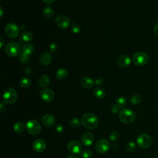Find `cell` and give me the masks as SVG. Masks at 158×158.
Masks as SVG:
<instances>
[{
    "label": "cell",
    "mask_w": 158,
    "mask_h": 158,
    "mask_svg": "<svg viewBox=\"0 0 158 158\" xmlns=\"http://www.w3.org/2000/svg\"><path fill=\"white\" fill-rule=\"evenodd\" d=\"M81 124L87 129L93 130L98 127L99 121L95 114L93 113H85L81 118Z\"/></svg>",
    "instance_id": "1"
},
{
    "label": "cell",
    "mask_w": 158,
    "mask_h": 158,
    "mask_svg": "<svg viewBox=\"0 0 158 158\" xmlns=\"http://www.w3.org/2000/svg\"><path fill=\"white\" fill-rule=\"evenodd\" d=\"M119 118L124 124H131L135 120L136 114L130 109H123L119 113Z\"/></svg>",
    "instance_id": "2"
},
{
    "label": "cell",
    "mask_w": 158,
    "mask_h": 158,
    "mask_svg": "<svg viewBox=\"0 0 158 158\" xmlns=\"http://www.w3.org/2000/svg\"><path fill=\"white\" fill-rule=\"evenodd\" d=\"M3 101L8 104L15 103L17 99V93L16 90L11 87L6 88L3 93Z\"/></svg>",
    "instance_id": "3"
},
{
    "label": "cell",
    "mask_w": 158,
    "mask_h": 158,
    "mask_svg": "<svg viewBox=\"0 0 158 158\" xmlns=\"http://www.w3.org/2000/svg\"><path fill=\"white\" fill-rule=\"evenodd\" d=\"M6 53L10 57H16L21 52V49L19 44L15 42H10L5 47Z\"/></svg>",
    "instance_id": "4"
},
{
    "label": "cell",
    "mask_w": 158,
    "mask_h": 158,
    "mask_svg": "<svg viewBox=\"0 0 158 158\" xmlns=\"http://www.w3.org/2000/svg\"><path fill=\"white\" fill-rule=\"evenodd\" d=\"M132 60L135 65L143 66L148 63L149 57L144 52H137L133 55Z\"/></svg>",
    "instance_id": "5"
},
{
    "label": "cell",
    "mask_w": 158,
    "mask_h": 158,
    "mask_svg": "<svg viewBox=\"0 0 158 158\" xmlns=\"http://www.w3.org/2000/svg\"><path fill=\"white\" fill-rule=\"evenodd\" d=\"M25 127L29 133L32 135H38L41 130V127L39 122L33 119L28 121L26 124Z\"/></svg>",
    "instance_id": "6"
},
{
    "label": "cell",
    "mask_w": 158,
    "mask_h": 158,
    "mask_svg": "<svg viewBox=\"0 0 158 158\" xmlns=\"http://www.w3.org/2000/svg\"><path fill=\"white\" fill-rule=\"evenodd\" d=\"M6 36L10 38H15L18 37L20 33L19 28L13 23H9L6 25L5 29Z\"/></svg>",
    "instance_id": "7"
},
{
    "label": "cell",
    "mask_w": 158,
    "mask_h": 158,
    "mask_svg": "<svg viewBox=\"0 0 158 158\" xmlns=\"http://www.w3.org/2000/svg\"><path fill=\"white\" fill-rule=\"evenodd\" d=\"M138 145L141 148H148L152 144V138L148 134L143 133L139 135L137 139Z\"/></svg>",
    "instance_id": "8"
},
{
    "label": "cell",
    "mask_w": 158,
    "mask_h": 158,
    "mask_svg": "<svg viewBox=\"0 0 158 158\" xmlns=\"http://www.w3.org/2000/svg\"><path fill=\"white\" fill-rule=\"evenodd\" d=\"M110 148V142L106 139H101L99 140L95 146L96 150L100 154L106 153Z\"/></svg>",
    "instance_id": "9"
},
{
    "label": "cell",
    "mask_w": 158,
    "mask_h": 158,
    "mask_svg": "<svg viewBox=\"0 0 158 158\" xmlns=\"http://www.w3.org/2000/svg\"><path fill=\"white\" fill-rule=\"evenodd\" d=\"M67 148L69 152L74 154H79L82 150L81 143L76 140H72L69 142Z\"/></svg>",
    "instance_id": "10"
},
{
    "label": "cell",
    "mask_w": 158,
    "mask_h": 158,
    "mask_svg": "<svg viewBox=\"0 0 158 158\" xmlns=\"http://www.w3.org/2000/svg\"><path fill=\"white\" fill-rule=\"evenodd\" d=\"M55 93L50 88H45L41 92V99L47 102H52L55 99Z\"/></svg>",
    "instance_id": "11"
},
{
    "label": "cell",
    "mask_w": 158,
    "mask_h": 158,
    "mask_svg": "<svg viewBox=\"0 0 158 158\" xmlns=\"http://www.w3.org/2000/svg\"><path fill=\"white\" fill-rule=\"evenodd\" d=\"M56 22L58 26L61 29H67L71 22L70 19L65 15H60L56 19Z\"/></svg>",
    "instance_id": "12"
},
{
    "label": "cell",
    "mask_w": 158,
    "mask_h": 158,
    "mask_svg": "<svg viewBox=\"0 0 158 158\" xmlns=\"http://www.w3.org/2000/svg\"><path fill=\"white\" fill-rule=\"evenodd\" d=\"M41 123L47 127H51L56 123L55 117L50 114H44L41 118Z\"/></svg>",
    "instance_id": "13"
},
{
    "label": "cell",
    "mask_w": 158,
    "mask_h": 158,
    "mask_svg": "<svg viewBox=\"0 0 158 158\" xmlns=\"http://www.w3.org/2000/svg\"><path fill=\"white\" fill-rule=\"evenodd\" d=\"M46 142L43 139H36L33 143V148L37 152H41L46 149Z\"/></svg>",
    "instance_id": "14"
},
{
    "label": "cell",
    "mask_w": 158,
    "mask_h": 158,
    "mask_svg": "<svg viewBox=\"0 0 158 158\" xmlns=\"http://www.w3.org/2000/svg\"><path fill=\"white\" fill-rule=\"evenodd\" d=\"M81 140L85 146H91L94 141V136L91 132H87L83 134Z\"/></svg>",
    "instance_id": "15"
},
{
    "label": "cell",
    "mask_w": 158,
    "mask_h": 158,
    "mask_svg": "<svg viewBox=\"0 0 158 158\" xmlns=\"http://www.w3.org/2000/svg\"><path fill=\"white\" fill-rule=\"evenodd\" d=\"M39 61L42 65L48 66L51 63L52 61L51 55L48 52H44L40 55Z\"/></svg>",
    "instance_id": "16"
},
{
    "label": "cell",
    "mask_w": 158,
    "mask_h": 158,
    "mask_svg": "<svg viewBox=\"0 0 158 158\" xmlns=\"http://www.w3.org/2000/svg\"><path fill=\"white\" fill-rule=\"evenodd\" d=\"M118 64L121 67H126L131 63V59L127 55H123L120 56L117 61Z\"/></svg>",
    "instance_id": "17"
},
{
    "label": "cell",
    "mask_w": 158,
    "mask_h": 158,
    "mask_svg": "<svg viewBox=\"0 0 158 158\" xmlns=\"http://www.w3.org/2000/svg\"><path fill=\"white\" fill-rule=\"evenodd\" d=\"M81 85L86 89H91L94 86V81L88 77H84L81 80Z\"/></svg>",
    "instance_id": "18"
},
{
    "label": "cell",
    "mask_w": 158,
    "mask_h": 158,
    "mask_svg": "<svg viewBox=\"0 0 158 158\" xmlns=\"http://www.w3.org/2000/svg\"><path fill=\"white\" fill-rule=\"evenodd\" d=\"M49 83L50 79L47 75H43L38 79V85L42 88L47 87Z\"/></svg>",
    "instance_id": "19"
},
{
    "label": "cell",
    "mask_w": 158,
    "mask_h": 158,
    "mask_svg": "<svg viewBox=\"0 0 158 158\" xmlns=\"http://www.w3.org/2000/svg\"><path fill=\"white\" fill-rule=\"evenodd\" d=\"M43 14L46 19H51L54 15V10L49 6H46L43 10Z\"/></svg>",
    "instance_id": "20"
},
{
    "label": "cell",
    "mask_w": 158,
    "mask_h": 158,
    "mask_svg": "<svg viewBox=\"0 0 158 158\" xmlns=\"http://www.w3.org/2000/svg\"><path fill=\"white\" fill-rule=\"evenodd\" d=\"M24 128H25V124L22 122H16L14 125V127H13L14 132H16L17 133H19V134H21L24 132Z\"/></svg>",
    "instance_id": "21"
},
{
    "label": "cell",
    "mask_w": 158,
    "mask_h": 158,
    "mask_svg": "<svg viewBox=\"0 0 158 158\" xmlns=\"http://www.w3.org/2000/svg\"><path fill=\"white\" fill-rule=\"evenodd\" d=\"M93 93H94V95L98 99H103L105 97V94H106V93H105V91L102 88L99 87L96 88L93 91Z\"/></svg>",
    "instance_id": "22"
},
{
    "label": "cell",
    "mask_w": 158,
    "mask_h": 158,
    "mask_svg": "<svg viewBox=\"0 0 158 158\" xmlns=\"http://www.w3.org/2000/svg\"><path fill=\"white\" fill-rule=\"evenodd\" d=\"M68 76V72L65 69H60L56 72V77L60 80H64Z\"/></svg>",
    "instance_id": "23"
},
{
    "label": "cell",
    "mask_w": 158,
    "mask_h": 158,
    "mask_svg": "<svg viewBox=\"0 0 158 158\" xmlns=\"http://www.w3.org/2000/svg\"><path fill=\"white\" fill-rule=\"evenodd\" d=\"M31 84V79L28 77H23L19 82L20 86L22 88H27L30 86Z\"/></svg>",
    "instance_id": "24"
},
{
    "label": "cell",
    "mask_w": 158,
    "mask_h": 158,
    "mask_svg": "<svg viewBox=\"0 0 158 158\" xmlns=\"http://www.w3.org/2000/svg\"><path fill=\"white\" fill-rule=\"evenodd\" d=\"M34 49H35L34 46L33 44H29V43L25 44L23 46V49H22L23 52H24V53H25V54L29 55H30L34 51Z\"/></svg>",
    "instance_id": "25"
},
{
    "label": "cell",
    "mask_w": 158,
    "mask_h": 158,
    "mask_svg": "<svg viewBox=\"0 0 158 158\" xmlns=\"http://www.w3.org/2000/svg\"><path fill=\"white\" fill-rule=\"evenodd\" d=\"M142 101V97L139 94H133L130 98V102L134 105L139 104Z\"/></svg>",
    "instance_id": "26"
},
{
    "label": "cell",
    "mask_w": 158,
    "mask_h": 158,
    "mask_svg": "<svg viewBox=\"0 0 158 158\" xmlns=\"http://www.w3.org/2000/svg\"><path fill=\"white\" fill-rule=\"evenodd\" d=\"M22 37L23 40L26 42L31 41L33 40V38L32 33L30 32H29V31L24 32L22 34Z\"/></svg>",
    "instance_id": "27"
},
{
    "label": "cell",
    "mask_w": 158,
    "mask_h": 158,
    "mask_svg": "<svg viewBox=\"0 0 158 158\" xmlns=\"http://www.w3.org/2000/svg\"><path fill=\"white\" fill-rule=\"evenodd\" d=\"M80 123H81V121H80V120L78 118H72L70 121L69 125L72 129H77L80 126Z\"/></svg>",
    "instance_id": "28"
},
{
    "label": "cell",
    "mask_w": 158,
    "mask_h": 158,
    "mask_svg": "<svg viewBox=\"0 0 158 158\" xmlns=\"http://www.w3.org/2000/svg\"><path fill=\"white\" fill-rule=\"evenodd\" d=\"M30 60V55L24 53V52H22L21 55L20 57V61L22 64H27Z\"/></svg>",
    "instance_id": "29"
},
{
    "label": "cell",
    "mask_w": 158,
    "mask_h": 158,
    "mask_svg": "<svg viewBox=\"0 0 158 158\" xmlns=\"http://www.w3.org/2000/svg\"><path fill=\"white\" fill-rule=\"evenodd\" d=\"M125 148L126 149L129 151V152H133L134 151L135 149H136V145L135 144L134 142L133 141H130V142H128L127 144H126V146H125Z\"/></svg>",
    "instance_id": "30"
},
{
    "label": "cell",
    "mask_w": 158,
    "mask_h": 158,
    "mask_svg": "<svg viewBox=\"0 0 158 158\" xmlns=\"http://www.w3.org/2000/svg\"><path fill=\"white\" fill-rule=\"evenodd\" d=\"M126 103H127V101L124 97L121 96V97L118 98L117 99V104L121 108L124 107L126 105Z\"/></svg>",
    "instance_id": "31"
},
{
    "label": "cell",
    "mask_w": 158,
    "mask_h": 158,
    "mask_svg": "<svg viewBox=\"0 0 158 158\" xmlns=\"http://www.w3.org/2000/svg\"><path fill=\"white\" fill-rule=\"evenodd\" d=\"M71 29L72 31L74 33H79L80 32V27L79 25V24H77L76 22H73V24H72Z\"/></svg>",
    "instance_id": "32"
},
{
    "label": "cell",
    "mask_w": 158,
    "mask_h": 158,
    "mask_svg": "<svg viewBox=\"0 0 158 158\" xmlns=\"http://www.w3.org/2000/svg\"><path fill=\"white\" fill-rule=\"evenodd\" d=\"M82 156L83 158H91L93 156V153L91 150L85 149L82 152Z\"/></svg>",
    "instance_id": "33"
},
{
    "label": "cell",
    "mask_w": 158,
    "mask_h": 158,
    "mask_svg": "<svg viewBox=\"0 0 158 158\" xmlns=\"http://www.w3.org/2000/svg\"><path fill=\"white\" fill-rule=\"evenodd\" d=\"M119 133L118 132H113L111 133L110 138L111 141H116L119 138Z\"/></svg>",
    "instance_id": "34"
},
{
    "label": "cell",
    "mask_w": 158,
    "mask_h": 158,
    "mask_svg": "<svg viewBox=\"0 0 158 158\" xmlns=\"http://www.w3.org/2000/svg\"><path fill=\"white\" fill-rule=\"evenodd\" d=\"M49 49L52 53H55L58 50V45L56 43H51L49 46Z\"/></svg>",
    "instance_id": "35"
},
{
    "label": "cell",
    "mask_w": 158,
    "mask_h": 158,
    "mask_svg": "<svg viewBox=\"0 0 158 158\" xmlns=\"http://www.w3.org/2000/svg\"><path fill=\"white\" fill-rule=\"evenodd\" d=\"M121 108L119 106V105L118 104H114L113 105V106H112V108H111V111H112V113H114V114H116L118 113H119L120 111V109Z\"/></svg>",
    "instance_id": "36"
},
{
    "label": "cell",
    "mask_w": 158,
    "mask_h": 158,
    "mask_svg": "<svg viewBox=\"0 0 158 158\" xmlns=\"http://www.w3.org/2000/svg\"><path fill=\"white\" fill-rule=\"evenodd\" d=\"M5 102H1V104H0V111H1V113L3 114L5 110H6V106L5 104Z\"/></svg>",
    "instance_id": "37"
},
{
    "label": "cell",
    "mask_w": 158,
    "mask_h": 158,
    "mask_svg": "<svg viewBox=\"0 0 158 158\" xmlns=\"http://www.w3.org/2000/svg\"><path fill=\"white\" fill-rule=\"evenodd\" d=\"M103 82H104V81H103V80L102 79H101V78H98V79H97L96 80H95V83H96V85H102V83H103Z\"/></svg>",
    "instance_id": "38"
},
{
    "label": "cell",
    "mask_w": 158,
    "mask_h": 158,
    "mask_svg": "<svg viewBox=\"0 0 158 158\" xmlns=\"http://www.w3.org/2000/svg\"><path fill=\"white\" fill-rule=\"evenodd\" d=\"M63 130H64V128H63V127L62 125H58L56 127V131L58 133H61V132H63Z\"/></svg>",
    "instance_id": "39"
},
{
    "label": "cell",
    "mask_w": 158,
    "mask_h": 158,
    "mask_svg": "<svg viewBox=\"0 0 158 158\" xmlns=\"http://www.w3.org/2000/svg\"><path fill=\"white\" fill-rule=\"evenodd\" d=\"M154 33L158 36V22H157L156 24V25H154Z\"/></svg>",
    "instance_id": "40"
},
{
    "label": "cell",
    "mask_w": 158,
    "mask_h": 158,
    "mask_svg": "<svg viewBox=\"0 0 158 158\" xmlns=\"http://www.w3.org/2000/svg\"><path fill=\"white\" fill-rule=\"evenodd\" d=\"M42 1L47 5H50L53 3L55 0H42Z\"/></svg>",
    "instance_id": "41"
},
{
    "label": "cell",
    "mask_w": 158,
    "mask_h": 158,
    "mask_svg": "<svg viewBox=\"0 0 158 158\" xmlns=\"http://www.w3.org/2000/svg\"><path fill=\"white\" fill-rule=\"evenodd\" d=\"M0 40H1V48H2L3 46L4 42H5V39L3 38V37H1V38H0Z\"/></svg>",
    "instance_id": "42"
},
{
    "label": "cell",
    "mask_w": 158,
    "mask_h": 158,
    "mask_svg": "<svg viewBox=\"0 0 158 158\" xmlns=\"http://www.w3.org/2000/svg\"><path fill=\"white\" fill-rule=\"evenodd\" d=\"M0 10H1V13H0V15H1V18L3 17V14H4V11L2 7H0Z\"/></svg>",
    "instance_id": "43"
},
{
    "label": "cell",
    "mask_w": 158,
    "mask_h": 158,
    "mask_svg": "<svg viewBox=\"0 0 158 158\" xmlns=\"http://www.w3.org/2000/svg\"><path fill=\"white\" fill-rule=\"evenodd\" d=\"M67 158H78V157L75 156H74V155H70Z\"/></svg>",
    "instance_id": "44"
},
{
    "label": "cell",
    "mask_w": 158,
    "mask_h": 158,
    "mask_svg": "<svg viewBox=\"0 0 158 158\" xmlns=\"http://www.w3.org/2000/svg\"><path fill=\"white\" fill-rule=\"evenodd\" d=\"M155 158H158V157H155Z\"/></svg>",
    "instance_id": "45"
}]
</instances>
